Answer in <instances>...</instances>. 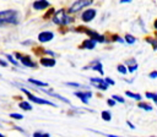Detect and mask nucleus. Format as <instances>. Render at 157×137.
I'll list each match as a JSON object with an SVG mask.
<instances>
[{"label":"nucleus","instance_id":"nucleus-18","mask_svg":"<svg viewBox=\"0 0 157 137\" xmlns=\"http://www.w3.org/2000/svg\"><path fill=\"white\" fill-rule=\"evenodd\" d=\"M101 116H102V119H103L104 121H111V120H112V114H111L108 110H104V111H102Z\"/></svg>","mask_w":157,"mask_h":137},{"label":"nucleus","instance_id":"nucleus-29","mask_svg":"<svg viewBox=\"0 0 157 137\" xmlns=\"http://www.w3.org/2000/svg\"><path fill=\"white\" fill-rule=\"evenodd\" d=\"M106 83H108V85H111V86H113V85H115V82L112 80V79H109V77H106Z\"/></svg>","mask_w":157,"mask_h":137},{"label":"nucleus","instance_id":"nucleus-26","mask_svg":"<svg viewBox=\"0 0 157 137\" xmlns=\"http://www.w3.org/2000/svg\"><path fill=\"white\" fill-rule=\"evenodd\" d=\"M112 98H113L115 102H119V103H125V99H124L123 97H120V96H117V94H114Z\"/></svg>","mask_w":157,"mask_h":137},{"label":"nucleus","instance_id":"nucleus-24","mask_svg":"<svg viewBox=\"0 0 157 137\" xmlns=\"http://www.w3.org/2000/svg\"><path fill=\"white\" fill-rule=\"evenodd\" d=\"M5 56L8 58V60H9V61H10L13 65H15V66H19V62H17V61H16V60L13 58V55H10V54H6Z\"/></svg>","mask_w":157,"mask_h":137},{"label":"nucleus","instance_id":"nucleus-31","mask_svg":"<svg viewBox=\"0 0 157 137\" xmlns=\"http://www.w3.org/2000/svg\"><path fill=\"white\" fill-rule=\"evenodd\" d=\"M68 86H72V87H80V85L78 83H74V82H69V83H66Z\"/></svg>","mask_w":157,"mask_h":137},{"label":"nucleus","instance_id":"nucleus-5","mask_svg":"<svg viewBox=\"0 0 157 137\" xmlns=\"http://www.w3.org/2000/svg\"><path fill=\"white\" fill-rule=\"evenodd\" d=\"M15 56L17 58V60H20V61L22 62L24 66H27V67H36V66H37L36 62H33L32 59H31L30 56H27V55H22V54H20V53H16Z\"/></svg>","mask_w":157,"mask_h":137},{"label":"nucleus","instance_id":"nucleus-8","mask_svg":"<svg viewBox=\"0 0 157 137\" xmlns=\"http://www.w3.org/2000/svg\"><path fill=\"white\" fill-rule=\"evenodd\" d=\"M91 83L95 86V87H97L98 90H102V91H107V88H108V83H106V81L104 80H102V79H96V77H92L91 79Z\"/></svg>","mask_w":157,"mask_h":137},{"label":"nucleus","instance_id":"nucleus-10","mask_svg":"<svg viewBox=\"0 0 157 137\" xmlns=\"http://www.w3.org/2000/svg\"><path fill=\"white\" fill-rule=\"evenodd\" d=\"M74 96H76L77 98H80V100L85 104L89 103V99L91 98L92 93L91 92H74Z\"/></svg>","mask_w":157,"mask_h":137},{"label":"nucleus","instance_id":"nucleus-34","mask_svg":"<svg viewBox=\"0 0 157 137\" xmlns=\"http://www.w3.org/2000/svg\"><path fill=\"white\" fill-rule=\"evenodd\" d=\"M153 27H155V30L157 31V19H156V20L153 21Z\"/></svg>","mask_w":157,"mask_h":137},{"label":"nucleus","instance_id":"nucleus-2","mask_svg":"<svg viewBox=\"0 0 157 137\" xmlns=\"http://www.w3.org/2000/svg\"><path fill=\"white\" fill-rule=\"evenodd\" d=\"M72 20L70 19V16L65 12L64 9H60L58 11H54V16H53V22L60 26H66L71 22Z\"/></svg>","mask_w":157,"mask_h":137},{"label":"nucleus","instance_id":"nucleus-12","mask_svg":"<svg viewBox=\"0 0 157 137\" xmlns=\"http://www.w3.org/2000/svg\"><path fill=\"white\" fill-rule=\"evenodd\" d=\"M55 59H52V58H42L41 59V65L46 66V67H53L55 66Z\"/></svg>","mask_w":157,"mask_h":137},{"label":"nucleus","instance_id":"nucleus-22","mask_svg":"<svg viewBox=\"0 0 157 137\" xmlns=\"http://www.w3.org/2000/svg\"><path fill=\"white\" fill-rule=\"evenodd\" d=\"M145 96H146V98H151V99H153V102L157 104V94H156V93L147 92V93H145Z\"/></svg>","mask_w":157,"mask_h":137},{"label":"nucleus","instance_id":"nucleus-13","mask_svg":"<svg viewBox=\"0 0 157 137\" xmlns=\"http://www.w3.org/2000/svg\"><path fill=\"white\" fill-rule=\"evenodd\" d=\"M96 47V42L92 40V39H86L84 40V43L81 44V48L82 49H93Z\"/></svg>","mask_w":157,"mask_h":137},{"label":"nucleus","instance_id":"nucleus-19","mask_svg":"<svg viewBox=\"0 0 157 137\" xmlns=\"http://www.w3.org/2000/svg\"><path fill=\"white\" fill-rule=\"evenodd\" d=\"M124 39H125V42H126L128 44H134V43L136 42V38H135L134 36L129 34V33H128V34H125V38H124Z\"/></svg>","mask_w":157,"mask_h":137},{"label":"nucleus","instance_id":"nucleus-37","mask_svg":"<svg viewBox=\"0 0 157 137\" xmlns=\"http://www.w3.org/2000/svg\"><path fill=\"white\" fill-rule=\"evenodd\" d=\"M0 137H5V136H4V135H2V133H0Z\"/></svg>","mask_w":157,"mask_h":137},{"label":"nucleus","instance_id":"nucleus-25","mask_svg":"<svg viewBox=\"0 0 157 137\" xmlns=\"http://www.w3.org/2000/svg\"><path fill=\"white\" fill-rule=\"evenodd\" d=\"M33 137H50V135H49V133H44V132L38 131V132H35V133H33Z\"/></svg>","mask_w":157,"mask_h":137},{"label":"nucleus","instance_id":"nucleus-28","mask_svg":"<svg viewBox=\"0 0 157 137\" xmlns=\"http://www.w3.org/2000/svg\"><path fill=\"white\" fill-rule=\"evenodd\" d=\"M107 103H108V105H109V107H114L117 102H115L113 98H111V99H107Z\"/></svg>","mask_w":157,"mask_h":137},{"label":"nucleus","instance_id":"nucleus-15","mask_svg":"<svg viewBox=\"0 0 157 137\" xmlns=\"http://www.w3.org/2000/svg\"><path fill=\"white\" fill-rule=\"evenodd\" d=\"M27 81H28L30 83L35 85V86H38V87H47V86H48L47 82H42V81H38V80H35V79H28Z\"/></svg>","mask_w":157,"mask_h":137},{"label":"nucleus","instance_id":"nucleus-35","mask_svg":"<svg viewBox=\"0 0 157 137\" xmlns=\"http://www.w3.org/2000/svg\"><path fill=\"white\" fill-rule=\"evenodd\" d=\"M126 124H128V125H129V126H130L131 128H135V126H134V125H133V124H131L130 121H126Z\"/></svg>","mask_w":157,"mask_h":137},{"label":"nucleus","instance_id":"nucleus-23","mask_svg":"<svg viewBox=\"0 0 157 137\" xmlns=\"http://www.w3.org/2000/svg\"><path fill=\"white\" fill-rule=\"evenodd\" d=\"M117 70H118L120 74H123V75H125V74L128 72V68H126L124 65H118V66H117Z\"/></svg>","mask_w":157,"mask_h":137},{"label":"nucleus","instance_id":"nucleus-21","mask_svg":"<svg viewBox=\"0 0 157 137\" xmlns=\"http://www.w3.org/2000/svg\"><path fill=\"white\" fill-rule=\"evenodd\" d=\"M139 108L146 110V111H151L152 110V107L150 104H146V103H139Z\"/></svg>","mask_w":157,"mask_h":137},{"label":"nucleus","instance_id":"nucleus-36","mask_svg":"<svg viewBox=\"0 0 157 137\" xmlns=\"http://www.w3.org/2000/svg\"><path fill=\"white\" fill-rule=\"evenodd\" d=\"M107 137H120V136H115V135H106Z\"/></svg>","mask_w":157,"mask_h":137},{"label":"nucleus","instance_id":"nucleus-33","mask_svg":"<svg viewBox=\"0 0 157 137\" xmlns=\"http://www.w3.org/2000/svg\"><path fill=\"white\" fill-rule=\"evenodd\" d=\"M133 0H120V4H126V3H131Z\"/></svg>","mask_w":157,"mask_h":137},{"label":"nucleus","instance_id":"nucleus-7","mask_svg":"<svg viewBox=\"0 0 157 137\" xmlns=\"http://www.w3.org/2000/svg\"><path fill=\"white\" fill-rule=\"evenodd\" d=\"M85 33H86L87 36H90V39H92V40H95V42H100V43H104V42H106L104 36H102V34H100V33H97V32H95V31L85 30Z\"/></svg>","mask_w":157,"mask_h":137},{"label":"nucleus","instance_id":"nucleus-11","mask_svg":"<svg viewBox=\"0 0 157 137\" xmlns=\"http://www.w3.org/2000/svg\"><path fill=\"white\" fill-rule=\"evenodd\" d=\"M33 9L35 10H44V9H47V8H49L50 6V4L47 2V0H37V2H35L33 3Z\"/></svg>","mask_w":157,"mask_h":137},{"label":"nucleus","instance_id":"nucleus-27","mask_svg":"<svg viewBox=\"0 0 157 137\" xmlns=\"http://www.w3.org/2000/svg\"><path fill=\"white\" fill-rule=\"evenodd\" d=\"M10 118H13V119H17V120H21V119H24V116H22L21 114H16V113H13V114H10Z\"/></svg>","mask_w":157,"mask_h":137},{"label":"nucleus","instance_id":"nucleus-1","mask_svg":"<svg viewBox=\"0 0 157 137\" xmlns=\"http://www.w3.org/2000/svg\"><path fill=\"white\" fill-rule=\"evenodd\" d=\"M17 21V12L15 10H5L0 11V23H14L16 25Z\"/></svg>","mask_w":157,"mask_h":137},{"label":"nucleus","instance_id":"nucleus-14","mask_svg":"<svg viewBox=\"0 0 157 137\" xmlns=\"http://www.w3.org/2000/svg\"><path fill=\"white\" fill-rule=\"evenodd\" d=\"M128 65H129L128 72H135V70H137V64H136V61H135L134 59L129 60V61H128Z\"/></svg>","mask_w":157,"mask_h":137},{"label":"nucleus","instance_id":"nucleus-6","mask_svg":"<svg viewBox=\"0 0 157 137\" xmlns=\"http://www.w3.org/2000/svg\"><path fill=\"white\" fill-rule=\"evenodd\" d=\"M96 15H97V11H96L95 9H87V10H85V11L82 12L81 20H82L84 22H91V21L96 17Z\"/></svg>","mask_w":157,"mask_h":137},{"label":"nucleus","instance_id":"nucleus-17","mask_svg":"<svg viewBox=\"0 0 157 137\" xmlns=\"http://www.w3.org/2000/svg\"><path fill=\"white\" fill-rule=\"evenodd\" d=\"M19 107L21 108V109H24V110H32V105L28 103V102H21L20 104H19Z\"/></svg>","mask_w":157,"mask_h":137},{"label":"nucleus","instance_id":"nucleus-32","mask_svg":"<svg viewBox=\"0 0 157 137\" xmlns=\"http://www.w3.org/2000/svg\"><path fill=\"white\" fill-rule=\"evenodd\" d=\"M0 65H2V66H4V67H6L9 64H8V62H5L4 60H2V59H0Z\"/></svg>","mask_w":157,"mask_h":137},{"label":"nucleus","instance_id":"nucleus-20","mask_svg":"<svg viewBox=\"0 0 157 137\" xmlns=\"http://www.w3.org/2000/svg\"><path fill=\"white\" fill-rule=\"evenodd\" d=\"M125 94H126V97H130V98H133V99L141 100V96H140V94H135V93H131V92H129V91H126Z\"/></svg>","mask_w":157,"mask_h":137},{"label":"nucleus","instance_id":"nucleus-9","mask_svg":"<svg viewBox=\"0 0 157 137\" xmlns=\"http://www.w3.org/2000/svg\"><path fill=\"white\" fill-rule=\"evenodd\" d=\"M53 38H54V33L50 32V31H44V32H41V33L38 34V40H39L41 43L50 42Z\"/></svg>","mask_w":157,"mask_h":137},{"label":"nucleus","instance_id":"nucleus-16","mask_svg":"<svg viewBox=\"0 0 157 137\" xmlns=\"http://www.w3.org/2000/svg\"><path fill=\"white\" fill-rule=\"evenodd\" d=\"M91 68H93V70L98 71L101 75H103V67H102V64H101L100 61H96V62H95V65H93V66H91Z\"/></svg>","mask_w":157,"mask_h":137},{"label":"nucleus","instance_id":"nucleus-3","mask_svg":"<svg viewBox=\"0 0 157 137\" xmlns=\"http://www.w3.org/2000/svg\"><path fill=\"white\" fill-rule=\"evenodd\" d=\"M92 3H93V0H76V2L69 8L68 12H69V14H75V12H77V11H80V10H82V9L90 6Z\"/></svg>","mask_w":157,"mask_h":137},{"label":"nucleus","instance_id":"nucleus-4","mask_svg":"<svg viewBox=\"0 0 157 137\" xmlns=\"http://www.w3.org/2000/svg\"><path fill=\"white\" fill-rule=\"evenodd\" d=\"M26 96H27V98L30 99V100H32L33 103H37V104H42V105H52V107H55V104L54 103H52V102H49V100H46V99H42V98H38V97H36V96H33L32 93H30L27 90H25V88H22L21 90Z\"/></svg>","mask_w":157,"mask_h":137},{"label":"nucleus","instance_id":"nucleus-30","mask_svg":"<svg viewBox=\"0 0 157 137\" xmlns=\"http://www.w3.org/2000/svg\"><path fill=\"white\" fill-rule=\"evenodd\" d=\"M150 79H157V71H152L150 75H148Z\"/></svg>","mask_w":157,"mask_h":137}]
</instances>
